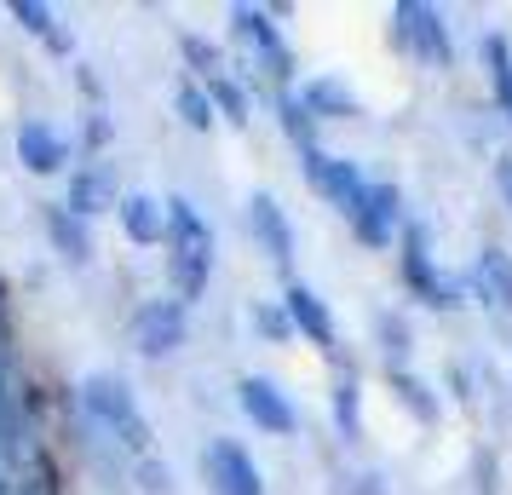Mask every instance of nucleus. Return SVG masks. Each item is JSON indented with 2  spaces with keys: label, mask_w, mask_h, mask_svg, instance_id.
I'll use <instances>...</instances> for the list:
<instances>
[{
  "label": "nucleus",
  "mask_w": 512,
  "mask_h": 495,
  "mask_svg": "<svg viewBox=\"0 0 512 495\" xmlns=\"http://www.w3.org/2000/svg\"><path fill=\"white\" fill-rule=\"evenodd\" d=\"M167 202V283L173 300H202L213 283V225L190 208V196H162Z\"/></svg>",
  "instance_id": "1"
},
{
  "label": "nucleus",
  "mask_w": 512,
  "mask_h": 495,
  "mask_svg": "<svg viewBox=\"0 0 512 495\" xmlns=\"http://www.w3.org/2000/svg\"><path fill=\"white\" fill-rule=\"evenodd\" d=\"M81 409H87V421H93L110 444H121L127 455H139V461L150 455L156 432H150L139 398H133V386L121 375H87L81 380Z\"/></svg>",
  "instance_id": "2"
},
{
  "label": "nucleus",
  "mask_w": 512,
  "mask_h": 495,
  "mask_svg": "<svg viewBox=\"0 0 512 495\" xmlns=\"http://www.w3.org/2000/svg\"><path fill=\"white\" fill-rule=\"evenodd\" d=\"M397 41L409 47V58H420L426 70H449L455 64V41H449V24L432 0H397Z\"/></svg>",
  "instance_id": "3"
},
{
  "label": "nucleus",
  "mask_w": 512,
  "mask_h": 495,
  "mask_svg": "<svg viewBox=\"0 0 512 495\" xmlns=\"http://www.w3.org/2000/svg\"><path fill=\"white\" fill-rule=\"evenodd\" d=\"M403 283H409V294L420 306H432V311L461 306V283L438 271L432 248H426V225H403Z\"/></svg>",
  "instance_id": "4"
},
{
  "label": "nucleus",
  "mask_w": 512,
  "mask_h": 495,
  "mask_svg": "<svg viewBox=\"0 0 512 495\" xmlns=\"http://www.w3.org/2000/svg\"><path fill=\"white\" fill-rule=\"evenodd\" d=\"M300 167H305V185L323 196L334 213H357V202L369 196V179H363V167L357 162H346V156H328V150H305L300 156Z\"/></svg>",
  "instance_id": "5"
},
{
  "label": "nucleus",
  "mask_w": 512,
  "mask_h": 495,
  "mask_svg": "<svg viewBox=\"0 0 512 495\" xmlns=\"http://www.w3.org/2000/svg\"><path fill=\"white\" fill-rule=\"evenodd\" d=\"M185 334H190V317H185V306H179L173 294L144 300V306L133 311V352L150 357V363L173 357L179 346H185Z\"/></svg>",
  "instance_id": "6"
},
{
  "label": "nucleus",
  "mask_w": 512,
  "mask_h": 495,
  "mask_svg": "<svg viewBox=\"0 0 512 495\" xmlns=\"http://www.w3.org/2000/svg\"><path fill=\"white\" fill-rule=\"evenodd\" d=\"M236 403H242V415H248L259 432H271V438H294V432H300V409H294V398L282 392L277 380L242 375L236 380Z\"/></svg>",
  "instance_id": "7"
},
{
  "label": "nucleus",
  "mask_w": 512,
  "mask_h": 495,
  "mask_svg": "<svg viewBox=\"0 0 512 495\" xmlns=\"http://www.w3.org/2000/svg\"><path fill=\"white\" fill-rule=\"evenodd\" d=\"M231 35L236 41H248V47L259 52L265 75H277L282 87H288V75H294V52H288V41H282V29L271 24L265 6H231Z\"/></svg>",
  "instance_id": "8"
},
{
  "label": "nucleus",
  "mask_w": 512,
  "mask_h": 495,
  "mask_svg": "<svg viewBox=\"0 0 512 495\" xmlns=\"http://www.w3.org/2000/svg\"><path fill=\"white\" fill-rule=\"evenodd\" d=\"M202 472H208L213 495H265V478H259V461L236 438H213L208 455H202Z\"/></svg>",
  "instance_id": "9"
},
{
  "label": "nucleus",
  "mask_w": 512,
  "mask_h": 495,
  "mask_svg": "<svg viewBox=\"0 0 512 495\" xmlns=\"http://www.w3.org/2000/svg\"><path fill=\"white\" fill-rule=\"evenodd\" d=\"M351 236H357L363 248H392L397 236H403V190L397 185H369V196H363L357 213H351Z\"/></svg>",
  "instance_id": "10"
},
{
  "label": "nucleus",
  "mask_w": 512,
  "mask_h": 495,
  "mask_svg": "<svg viewBox=\"0 0 512 495\" xmlns=\"http://www.w3.org/2000/svg\"><path fill=\"white\" fill-rule=\"evenodd\" d=\"M248 231H254V242L265 248V260L271 265H294V225H288V213H282V202L271 196V190H254L248 196Z\"/></svg>",
  "instance_id": "11"
},
{
  "label": "nucleus",
  "mask_w": 512,
  "mask_h": 495,
  "mask_svg": "<svg viewBox=\"0 0 512 495\" xmlns=\"http://www.w3.org/2000/svg\"><path fill=\"white\" fill-rule=\"evenodd\" d=\"M121 202V179H116V162H81L70 173V196H64V208L75 213V219H93V213L116 208Z\"/></svg>",
  "instance_id": "12"
},
{
  "label": "nucleus",
  "mask_w": 512,
  "mask_h": 495,
  "mask_svg": "<svg viewBox=\"0 0 512 495\" xmlns=\"http://www.w3.org/2000/svg\"><path fill=\"white\" fill-rule=\"evenodd\" d=\"M282 311L294 317V334H305L311 346H323V352H340V329H334V311L323 306V294L305 283H288L282 288Z\"/></svg>",
  "instance_id": "13"
},
{
  "label": "nucleus",
  "mask_w": 512,
  "mask_h": 495,
  "mask_svg": "<svg viewBox=\"0 0 512 495\" xmlns=\"http://www.w3.org/2000/svg\"><path fill=\"white\" fill-rule=\"evenodd\" d=\"M18 162L29 167V173H64L70 167V139L52 127V121H24L18 127Z\"/></svg>",
  "instance_id": "14"
},
{
  "label": "nucleus",
  "mask_w": 512,
  "mask_h": 495,
  "mask_svg": "<svg viewBox=\"0 0 512 495\" xmlns=\"http://www.w3.org/2000/svg\"><path fill=\"white\" fill-rule=\"evenodd\" d=\"M300 104H305V116L317 121V127H323V121H357L363 116V98L351 93L340 75H311V81L300 87Z\"/></svg>",
  "instance_id": "15"
},
{
  "label": "nucleus",
  "mask_w": 512,
  "mask_h": 495,
  "mask_svg": "<svg viewBox=\"0 0 512 495\" xmlns=\"http://www.w3.org/2000/svg\"><path fill=\"white\" fill-rule=\"evenodd\" d=\"M116 219H121V231H127V242H139V248L167 242V202L150 196V190H127L116 202Z\"/></svg>",
  "instance_id": "16"
},
{
  "label": "nucleus",
  "mask_w": 512,
  "mask_h": 495,
  "mask_svg": "<svg viewBox=\"0 0 512 495\" xmlns=\"http://www.w3.org/2000/svg\"><path fill=\"white\" fill-rule=\"evenodd\" d=\"M41 225H47L52 248H58V254H64L70 265H87V260H93V236H87V219H75L64 202H52V208L41 213Z\"/></svg>",
  "instance_id": "17"
},
{
  "label": "nucleus",
  "mask_w": 512,
  "mask_h": 495,
  "mask_svg": "<svg viewBox=\"0 0 512 495\" xmlns=\"http://www.w3.org/2000/svg\"><path fill=\"white\" fill-rule=\"evenodd\" d=\"M472 288L484 294L489 306H507L512 311V254H507V248H484V254H478Z\"/></svg>",
  "instance_id": "18"
},
{
  "label": "nucleus",
  "mask_w": 512,
  "mask_h": 495,
  "mask_svg": "<svg viewBox=\"0 0 512 495\" xmlns=\"http://www.w3.org/2000/svg\"><path fill=\"white\" fill-rule=\"evenodd\" d=\"M386 386H392L397 403H403V409H409V415H415L420 426H438L443 403L432 398V386H426L420 375H409V369H386Z\"/></svg>",
  "instance_id": "19"
},
{
  "label": "nucleus",
  "mask_w": 512,
  "mask_h": 495,
  "mask_svg": "<svg viewBox=\"0 0 512 495\" xmlns=\"http://www.w3.org/2000/svg\"><path fill=\"white\" fill-rule=\"evenodd\" d=\"M484 64H489V93H495V110H501L507 127H512V41H507V35H484Z\"/></svg>",
  "instance_id": "20"
},
{
  "label": "nucleus",
  "mask_w": 512,
  "mask_h": 495,
  "mask_svg": "<svg viewBox=\"0 0 512 495\" xmlns=\"http://www.w3.org/2000/svg\"><path fill=\"white\" fill-rule=\"evenodd\" d=\"M6 12H12V18H18V24L29 29V35H41V41H47L52 52H70V47H75L70 29L58 24V18H52V6H41V0H12Z\"/></svg>",
  "instance_id": "21"
},
{
  "label": "nucleus",
  "mask_w": 512,
  "mask_h": 495,
  "mask_svg": "<svg viewBox=\"0 0 512 495\" xmlns=\"http://www.w3.org/2000/svg\"><path fill=\"white\" fill-rule=\"evenodd\" d=\"M208 87V98H213V116H225V121H236V127H248V110H254V98H248V87L236 81V75H208L202 81Z\"/></svg>",
  "instance_id": "22"
},
{
  "label": "nucleus",
  "mask_w": 512,
  "mask_h": 495,
  "mask_svg": "<svg viewBox=\"0 0 512 495\" xmlns=\"http://www.w3.org/2000/svg\"><path fill=\"white\" fill-rule=\"evenodd\" d=\"M334 426H340L346 444L363 438V386H357V375H340V386H334Z\"/></svg>",
  "instance_id": "23"
},
{
  "label": "nucleus",
  "mask_w": 512,
  "mask_h": 495,
  "mask_svg": "<svg viewBox=\"0 0 512 495\" xmlns=\"http://www.w3.org/2000/svg\"><path fill=\"white\" fill-rule=\"evenodd\" d=\"M173 110H179V121H185L190 133H208L213 121H219V116H213L208 87H202V81H190V75L179 81V93H173Z\"/></svg>",
  "instance_id": "24"
},
{
  "label": "nucleus",
  "mask_w": 512,
  "mask_h": 495,
  "mask_svg": "<svg viewBox=\"0 0 512 495\" xmlns=\"http://www.w3.org/2000/svg\"><path fill=\"white\" fill-rule=\"evenodd\" d=\"M277 121H282V133H288V139H294V150H317V121L305 116V104H300V93H288V87H282L277 93Z\"/></svg>",
  "instance_id": "25"
},
{
  "label": "nucleus",
  "mask_w": 512,
  "mask_h": 495,
  "mask_svg": "<svg viewBox=\"0 0 512 495\" xmlns=\"http://www.w3.org/2000/svg\"><path fill=\"white\" fill-rule=\"evenodd\" d=\"M374 334H380V346H386V357H392V369H403V357H409V346H415V340H409V323H403L397 311H380V317H374Z\"/></svg>",
  "instance_id": "26"
},
{
  "label": "nucleus",
  "mask_w": 512,
  "mask_h": 495,
  "mask_svg": "<svg viewBox=\"0 0 512 495\" xmlns=\"http://www.w3.org/2000/svg\"><path fill=\"white\" fill-rule=\"evenodd\" d=\"M254 329L265 334L271 346H282V340H294V317H288L282 306H259L254 311Z\"/></svg>",
  "instance_id": "27"
},
{
  "label": "nucleus",
  "mask_w": 512,
  "mask_h": 495,
  "mask_svg": "<svg viewBox=\"0 0 512 495\" xmlns=\"http://www.w3.org/2000/svg\"><path fill=\"white\" fill-rule=\"evenodd\" d=\"M179 52H185V64H196L202 75H219V47H213L208 35H179Z\"/></svg>",
  "instance_id": "28"
},
{
  "label": "nucleus",
  "mask_w": 512,
  "mask_h": 495,
  "mask_svg": "<svg viewBox=\"0 0 512 495\" xmlns=\"http://www.w3.org/2000/svg\"><path fill=\"white\" fill-rule=\"evenodd\" d=\"M133 478H139V490H144V495H173V472H167L156 455H144L139 467H133Z\"/></svg>",
  "instance_id": "29"
},
{
  "label": "nucleus",
  "mask_w": 512,
  "mask_h": 495,
  "mask_svg": "<svg viewBox=\"0 0 512 495\" xmlns=\"http://www.w3.org/2000/svg\"><path fill=\"white\" fill-rule=\"evenodd\" d=\"M495 190H501V202H507V213H512V150L495 162Z\"/></svg>",
  "instance_id": "30"
},
{
  "label": "nucleus",
  "mask_w": 512,
  "mask_h": 495,
  "mask_svg": "<svg viewBox=\"0 0 512 495\" xmlns=\"http://www.w3.org/2000/svg\"><path fill=\"white\" fill-rule=\"evenodd\" d=\"M87 144H110V116H104V110H93V116H87Z\"/></svg>",
  "instance_id": "31"
},
{
  "label": "nucleus",
  "mask_w": 512,
  "mask_h": 495,
  "mask_svg": "<svg viewBox=\"0 0 512 495\" xmlns=\"http://www.w3.org/2000/svg\"><path fill=\"white\" fill-rule=\"evenodd\" d=\"M35 495H47V490H35Z\"/></svg>",
  "instance_id": "32"
}]
</instances>
